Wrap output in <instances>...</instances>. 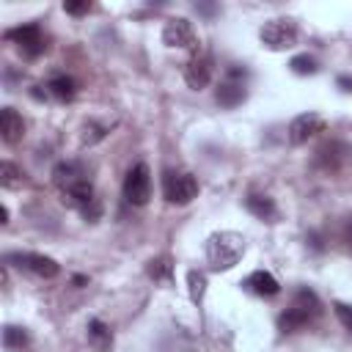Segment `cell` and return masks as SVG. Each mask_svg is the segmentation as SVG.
Here are the masks:
<instances>
[{"mask_svg":"<svg viewBox=\"0 0 352 352\" xmlns=\"http://www.w3.org/2000/svg\"><path fill=\"white\" fill-rule=\"evenodd\" d=\"M245 256V236L236 231H214L206 239V261L214 272H226Z\"/></svg>","mask_w":352,"mask_h":352,"instance_id":"cell-1","label":"cell"},{"mask_svg":"<svg viewBox=\"0 0 352 352\" xmlns=\"http://www.w3.org/2000/svg\"><path fill=\"white\" fill-rule=\"evenodd\" d=\"M316 314H319V297H316L311 289H300V292L294 294L292 305L280 314L278 324H280V330H283V333H292V330H297V327L308 324Z\"/></svg>","mask_w":352,"mask_h":352,"instance_id":"cell-2","label":"cell"},{"mask_svg":"<svg viewBox=\"0 0 352 352\" xmlns=\"http://www.w3.org/2000/svg\"><path fill=\"white\" fill-rule=\"evenodd\" d=\"M258 38H261V44H264L267 50H272V52L289 50V47L297 44V25H294V19H289V16H272V19H267V22L261 25Z\"/></svg>","mask_w":352,"mask_h":352,"instance_id":"cell-3","label":"cell"},{"mask_svg":"<svg viewBox=\"0 0 352 352\" xmlns=\"http://www.w3.org/2000/svg\"><path fill=\"white\" fill-rule=\"evenodd\" d=\"M162 195H165L168 204L187 206V204L198 195V182H195V176H190V173L168 170V173L162 176Z\"/></svg>","mask_w":352,"mask_h":352,"instance_id":"cell-4","label":"cell"},{"mask_svg":"<svg viewBox=\"0 0 352 352\" xmlns=\"http://www.w3.org/2000/svg\"><path fill=\"white\" fill-rule=\"evenodd\" d=\"M124 198L132 206H146L151 198V173L146 162H138L129 168L126 179H124Z\"/></svg>","mask_w":352,"mask_h":352,"instance_id":"cell-5","label":"cell"},{"mask_svg":"<svg viewBox=\"0 0 352 352\" xmlns=\"http://www.w3.org/2000/svg\"><path fill=\"white\" fill-rule=\"evenodd\" d=\"M6 261L8 264H14L16 270H22V272H30V275H36V278H55L58 272H60V264L55 261V258H50V256H41V253H8L6 256Z\"/></svg>","mask_w":352,"mask_h":352,"instance_id":"cell-6","label":"cell"},{"mask_svg":"<svg viewBox=\"0 0 352 352\" xmlns=\"http://www.w3.org/2000/svg\"><path fill=\"white\" fill-rule=\"evenodd\" d=\"M6 38H11L28 58H38L44 50H47V41H44V33L36 22H28V25H19V28H11L6 30Z\"/></svg>","mask_w":352,"mask_h":352,"instance_id":"cell-7","label":"cell"},{"mask_svg":"<svg viewBox=\"0 0 352 352\" xmlns=\"http://www.w3.org/2000/svg\"><path fill=\"white\" fill-rule=\"evenodd\" d=\"M162 41L168 47H176V50H195L198 47V36L192 30V25L184 19V16H173L165 22L162 28Z\"/></svg>","mask_w":352,"mask_h":352,"instance_id":"cell-8","label":"cell"},{"mask_svg":"<svg viewBox=\"0 0 352 352\" xmlns=\"http://www.w3.org/2000/svg\"><path fill=\"white\" fill-rule=\"evenodd\" d=\"M322 129H324V118L319 113H311V110L308 113H300L289 124V143L292 146H302V143H308Z\"/></svg>","mask_w":352,"mask_h":352,"instance_id":"cell-9","label":"cell"},{"mask_svg":"<svg viewBox=\"0 0 352 352\" xmlns=\"http://www.w3.org/2000/svg\"><path fill=\"white\" fill-rule=\"evenodd\" d=\"M52 182L58 184V190L63 195L91 184V179H88V173H85V168L80 162H58L55 170H52Z\"/></svg>","mask_w":352,"mask_h":352,"instance_id":"cell-10","label":"cell"},{"mask_svg":"<svg viewBox=\"0 0 352 352\" xmlns=\"http://www.w3.org/2000/svg\"><path fill=\"white\" fill-rule=\"evenodd\" d=\"M236 77H239V69H231V72H228V80H223V82L217 85V91H214V96H217V102H220L223 107H236V104H242L245 96H248L245 82L236 80Z\"/></svg>","mask_w":352,"mask_h":352,"instance_id":"cell-11","label":"cell"},{"mask_svg":"<svg viewBox=\"0 0 352 352\" xmlns=\"http://www.w3.org/2000/svg\"><path fill=\"white\" fill-rule=\"evenodd\" d=\"M184 80L190 88H206L212 80V58L209 55H195L187 66H184Z\"/></svg>","mask_w":352,"mask_h":352,"instance_id":"cell-12","label":"cell"},{"mask_svg":"<svg viewBox=\"0 0 352 352\" xmlns=\"http://www.w3.org/2000/svg\"><path fill=\"white\" fill-rule=\"evenodd\" d=\"M0 135H3V140L11 143V146L22 140V135H25V121H22V116H19L14 107H3V110H0Z\"/></svg>","mask_w":352,"mask_h":352,"instance_id":"cell-13","label":"cell"},{"mask_svg":"<svg viewBox=\"0 0 352 352\" xmlns=\"http://www.w3.org/2000/svg\"><path fill=\"white\" fill-rule=\"evenodd\" d=\"M245 289L253 292V294H258V297H275L280 292V283L267 270H256V272H250L245 278Z\"/></svg>","mask_w":352,"mask_h":352,"instance_id":"cell-14","label":"cell"},{"mask_svg":"<svg viewBox=\"0 0 352 352\" xmlns=\"http://www.w3.org/2000/svg\"><path fill=\"white\" fill-rule=\"evenodd\" d=\"M245 206H248V212H250V214H256L258 220L275 223V217H278V206H275V201H272L270 195H258V192H250V195L245 198Z\"/></svg>","mask_w":352,"mask_h":352,"instance_id":"cell-15","label":"cell"},{"mask_svg":"<svg viewBox=\"0 0 352 352\" xmlns=\"http://www.w3.org/2000/svg\"><path fill=\"white\" fill-rule=\"evenodd\" d=\"M88 344L96 352H107L113 346V333H110V327L102 319H91L88 322Z\"/></svg>","mask_w":352,"mask_h":352,"instance_id":"cell-16","label":"cell"},{"mask_svg":"<svg viewBox=\"0 0 352 352\" xmlns=\"http://www.w3.org/2000/svg\"><path fill=\"white\" fill-rule=\"evenodd\" d=\"M47 94L55 96L58 102H69L74 96V80L66 77V74H55L47 80Z\"/></svg>","mask_w":352,"mask_h":352,"instance_id":"cell-17","label":"cell"},{"mask_svg":"<svg viewBox=\"0 0 352 352\" xmlns=\"http://www.w3.org/2000/svg\"><path fill=\"white\" fill-rule=\"evenodd\" d=\"M187 289H190V300L195 305H201V300L206 294V275L201 270H190L187 272Z\"/></svg>","mask_w":352,"mask_h":352,"instance_id":"cell-18","label":"cell"},{"mask_svg":"<svg viewBox=\"0 0 352 352\" xmlns=\"http://www.w3.org/2000/svg\"><path fill=\"white\" fill-rule=\"evenodd\" d=\"M25 344H28V333L22 327H16V324H6V330H3V346L6 349H22Z\"/></svg>","mask_w":352,"mask_h":352,"instance_id":"cell-19","label":"cell"},{"mask_svg":"<svg viewBox=\"0 0 352 352\" xmlns=\"http://www.w3.org/2000/svg\"><path fill=\"white\" fill-rule=\"evenodd\" d=\"M170 258L168 256H157V258H151L148 261V267H146V272L154 278V280H168L170 278Z\"/></svg>","mask_w":352,"mask_h":352,"instance_id":"cell-20","label":"cell"},{"mask_svg":"<svg viewBox=\"0 0 352 352\" xmlns=\"http://www.w3.org/2000/svg\"><path fill=\"white\" fill-rule=\"evenodd\" d=\"M0 182L3 187H19L22 184V170L14 165V162H0Z\"/></svg>","mask_w":352,"mask_h":352,"instance_id":"cell-21","label":"cell"},{"mask_svg":"<svg viewBox=\"0 0 352 352\" xmlns=\"http://www.w3.org/2000/svg\"><path fill=\"white\" fill-rule=\"evenodd\" d=\"M289 69H292L294 74H316V72H319V66H316V60H314L311 55H294V58L289 60Z\"/></svg>","mask_w":352,"mask_h":352,"instance_id":"cell-22","label":"cell"},{"mask_svg":"<svg viewBox=\"0 0 352 352\" xmlns=\"http://www.w3.org/2000/svg\"><path fill=\"white\" fill-rule=\"evenodd\" d=\"M333 311H336L338 322H341L346 330H352V305H346V302H336Z\"/></svg>","mask_w":352,"mask_h":352,"instance_id":"cell-23","label":"cell"},{"mask_svg":"<svg viewBox=\"0 0 352 352\" xmlns=\"http://www.w3.org/2000/svg\"><path fill=\"white\" fill-rule=\"evenodd\" d=\"M63 8H66V14H74V16H80V14H88V11H91V6H88V3H63Z\"/></svg>","mask_w":352,"mask_h":352,"instance_id":"cell-24","label":"cell"},{"mask_svg":"<svg viewBox=\"0 0 352 352\" xmlns=\"http://www.w3.org/2000/svg\"><path fill=\"white\" fill-rule=\"evenodd\" d=\"M344 242L349 245V250H352V217L346 220V226H344Z\"/></svg>","mask_w":352,"mask_h":352,"instance_id":"cell-25","label":"cell"},{"mask_svg":"<svg viewBox=\"0 0 352 352\" xmlns=\"http://www.w3.org/2000/svg\"><path fill=\"white\" fill-rule=\"evenodd\" d=\"M338 82H341V85H346V88H344V91H352V80H346V77H341V80H338Z\"/></svg>","mask_w":352,"mask_h":352,"instance_id":"cell-26","label":"cell"},{"mask_svg":"<svg viewBox=\"0 0 352 352\" xmlns=\"http://www.w3.org/2000/svg\"><path fill=\"white\" fill-rule=\"evenodd\" d=\"M0 217H3V220H0V223H8V209H6V206H3V209H0Z\"/></svg>","mask_w":352,"mask_h":352,"instance_id":"cell-27","label":"cell"}]
</instances>
